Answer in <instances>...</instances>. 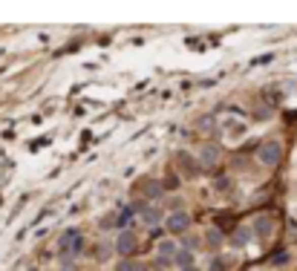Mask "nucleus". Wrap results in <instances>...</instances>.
<instances>
[{"instance_id": "1", "label": "nucleus", "mask_w": 297, "mask_h": 271, "mask_svg": "<svg viewBox=\"0 0 297 271\" xmlns=\"http://www.w3.org/2000/svg\"><path fill=\"white\" fill-rule=\"evenodd\" d=\"M257 156H260V162L266 164V167H274V164H280V159H283V145H280V142H266Z\"/></svg>"}, {"instance_id": "2", "label": "nucleus", "mask_w": 297, "mask_h": 271, "mask_svg": "<svg viewBox=\"0 0 297 271\" xmlns=\"http://www.w3.org/2000/svg\"><path fill=\"white\" fill-rule=\"evenodd\" d=\"M136 234L133 231H121V234L116 236V251H118V257H127V254H133L136 251Z\"/></svg>"}, {"instance_id": "3", "label": "nucleus", "mask_w": 297, "mask_h": 271, "mask_svg": "<svg viewBox=\"0 0 297 271\" xmlns=\"http://www.w3.org/2000/svg\"><path fill=\"white\" fill-rule=\"evenodd\" d=\"M188 225H190V217L185 214V211H176V214L168 217V231H171V234H185Z\"/></svg>"}, {"instance_id": "4", "label": "nucleus", "mask_w": 297, "mask_h": 271, "mask_svg": "<svg viewBox=\"0 0 297 271\" xmlns=\"http://www.w3.org/2000/svg\"><path fill=\"white\" fill-rule=\"evenodd\" d=\"M179 171L185 173L188 179H196L202 167H199V164H196V159H190V156H185V153H182V156H179Z\"/></svg>"}, {"instance_id": "5", "label": "nucleus", "mask_w": 297, "mask_h": 271, "mask_svg": "<svg viewBox=\"0 0 297 271\" xmlns=\"http://www.w3.org/2000/svg\"><path fill=\"white\" fill-rule=\"evenodd\" d=\"M176 251H179V248H176L171 240H168V243H162V245H159V265H173Z\"/></svg>"}, {"instance_id": "6", "label": "nucleus", "mask_w": 297, "mask_h": 271, "mask_svg": "<svg viewBox=\"0 0 297 271\" xmlns=\"http://www.w3.org/2000/svg\"><path fill=\"white\" fill-rule=\"evenodd\" d=\"M251 231L257 236H271V231H274V222H271V217H257L254 219Z\"/></svg>"}, {"instance_id": "7", "label": "nucleus", "mask_w": 297, "mask_h": 271, "mask_svg": "<svg viewBox=\"0 0 297 271\" xmlns=\"http://www.w3.org/2000/svg\"><path fill=\"white\" fill-rule=\"evenodd\" d=\"M176 265H179V271H185V268H193V251H188V248H179L176 251Z\"/></svg>"}, {"instance_id": "8", "label": "nucleus", "mask_w": 297, "mask_h": 271, "mask_svg": "<svg viewBox=\"0 0 297 271\" xmlns=\"http://www.w3.org/2000/svg\"><path fill=\"white\" fill-rule=\"evenodd\" d=\"M216 156H219V150H216V147H202V156H199V162L202 164H214L216 162Z\"/></svg>"}, {"instance_id": "9", "label": "nucleus", "mask_w": 297, "mask_h": 271, "mask_svg": "<svg viewBox=\"0 0 297 271\" xmlns=\"http://www.w3.org/2000/svg\"><path fill=\"white\" fill-rule=\"evenodd\" d=\"M78 236H81L78 231H67V234L61 236V243H58V245H61V251H70L72 245H75V240H78Z\"/></svg>"}, {"instance_id": "10", "label": "nucleus", "mask_w": 297, "mask_h": 271, "mask_svg": "<svg viewBox=\"0 0 297 271\" xmlns=\"http://www.w3.org/2000/svg\"><path fill=\"white\" fill-rule=\"evenodd\" d=\"M144 193H147V196H150V199H159V196H162V182L150 179V182H147V185H144Z\"/></svg>"}, {"instance_id": "11", "label": "nucleus", "mask_w": 297, "mask_h": 271, "mask_svg": "<svg viewBox=\"0 0 297 271\" xmlns=\"http://www.w3.org/2000/svg\"><path fill=\"white\" fill-rule=\"evenodd\" d=\"M144 222H147V225H156V222H159V219H162V214H159V211L156 208H144Z\"/></svg>"}, {"instance_id": "12", "label": "nucleus", "mask_w": 297, "mask_h": 271, "mask_svg": "<svg viewBox=\"0 0 297 271\" xmlns=\"http://www.w3.org/2000/svg\"><path fill=\"white\" fill-rule=\"evenodd\" d=\"M248 240H251V231H248V228H240L237 236H234V245H248Z\"/></svg>"}, {"instance_id": "13", "label": "nucleus", "mask_w": 297, "mask_h": 271, "mask_svg": "<svg viewBox=\"0 0 297 271\" xmlns=\"http://www.w3.org/2000/svg\"><path fill=\"white\" fill-rule=\"evenodd\" d=\"M205 243L211 245V248H219V243H222V236H219V231H208Z\"/></svg>"}, {"instance_id": "14", "label": "nucleus", "mask_w": 297, "mask_h": 271, "mask_svg": "<svg viewBox=\"0 0 297 271\" xmlns=\"http://www.w3.org/2000/svg\"><path fill=\"white\" fill-rule=\"evenodd\" d=\"M116 271H139V268H136V265H133L130 260H121V262L116 265Z\"/></svg>"}, {"instance_id": "15", "label": "nucleus", "mask_w": 297, "mask_h": 271, "mask_svg": "<svg viewBox=\"0 0 297 271\" xmlns=\"http://www.w3.org/2000/svg\"><path fill=\"white\" fill-rule=\"evenodd\" d=\"M196 245H199V240H196V236H188V240H185V248H188V251H193Z\"/></svg>"}, {"instance_id": "16", "label": "nucleus", "mask_w": 297, "mask_h": 271, "mask_svg": "<svg viewBox=\"0 0 297 271\" xmlns=\"http://www.w3.org/2000/svg\"><path fill=\"white\" fill-rule=\"evenodd\" d=\"M222 268H225V262H222V260H214V262H211V271H222Z\"/></svg>"}, {"instance_id": "17", "label": "nucleus", "mask_w": 297, "mask_h": 271, "mask_svg": "<svg viewBox=\"0 0 297 271\" xmlns=\"http://www.w3.org/2000/svg\"><path fill=\"white\" fill-rule=\"evenodd\" d=\"M61 271H75V268H72L70 262H63V265H61Z\"/></svg>"}, {"instance_id": "18", "label": "nucleus", "mask_w": 297, "mask_h": 271, "mask_svg": "<svg viewBox=\"0 0 297 271\" xmlns=\"http://www.w3.org/2000/svg\"><path fill=\"white\" fill-rule=\"evenodd\" d=\"M185 271H196V268H185Z\"/></svg>"}, {"instance_id": "19", "label": "nucleus", "mask_w": 297, "mask_h": 271, "mask_svg": "<svg viewBox=\"0 0 297 271\" xmlns=\"http://www.w3.org/2000/svg\"><path fill=\"white\" fill-rule=\"evenodd\" d=\"M294 217H297V208H294Z\"/></svg>"}]
</instances>
